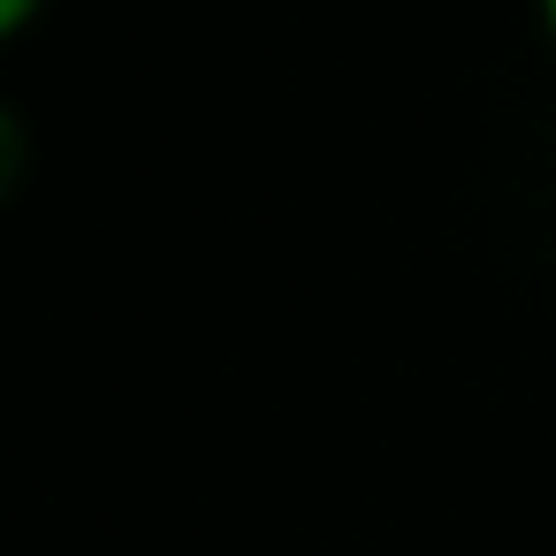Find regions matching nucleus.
<instances>
[{
	"label": "nucleus",
	"instance_id": "obj_1",
	"mask_svg": "<svg viewBox=\"0 0 556 556\" xmlns=\"http://www.w3.org/2000/svg\"><path fill=\"white\" fill-rule=\"evenodd\" d=\"M31 184V123L0 100V214L16 206V191Z\"/></svg>",
	"mask_w": 556,
	"mask_h": 556
},
{
	"label": "nucleus",
	"instance_id": "obj_2",
	"mask_svg": "<svg viewBox=\"0 0 556 556\" xmlns=\"http://www.w3.org/2000/svg\"><path fill=\"white\" fill-rule=\"evenodd\" d=\"M39 16H47V0H0V47H16Z\"/></svg>",
	"mask_w": 556,
	"mask_h": 556
},
{
	"label": "nucleus",
	"instance_id": "obj_3",
	"mask_svg": "<svg viewBox=\"0 0 556 556\" xmlns=\"http://www.w3.org/2000/svg\"><path fill=\"white\" fill-rule=\"evenodd\" d=\"M541 24H548V47H556V0H541Z\"/></svg>",
	"mask_w": 556,
	"mask_h": 556
}]
</instances>
